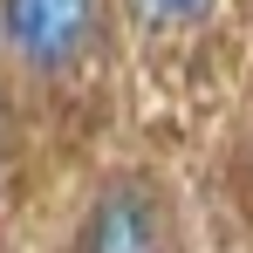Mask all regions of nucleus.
<instances>
[{
    "label": "nucleus",
    "instance_id": "nucleus-1",
    "mask_svg": "<svg viewBox=\"0 0 253 253\" xmlns=\"http://www.w3.org/2000/svg\"><path fill=\"white\" fill-rule=\"evenodd\" d=\"M89 42H96V0H0V48L35 76L76 69Z\"/></svg>",
    "mask_w": 253,
    "mask_h": 253
},
{
    "label": "nucleus",
    "instance_id": "nucleus-2",
    "mask_svg": "<svg viewBox=\"0 0 253 253\" xmlns=\"http://www.w3.org/2000/svg\"><path fill=\"white\" fill-rule=\"evenodd\" d=\"M83 253H178L158 185L151 178H110L83 219Z\"/></svg>",
    "mask_w": 253,
    "mask_h": 253
},
{
    "label": "nucleus",
    "instance_id": "nucleus-3",
    "mask_svg": "<svg viewBox=\"0 0 253 253\" xmlns=\"http://www.w3.org/2000/svg\"><path fill=\"white\" fill-rule=\"evenodd\" d=\"M144 21H158V28H178V21H199L212 0H130Z\"/></svg>",
    "mask_w": 253,
    "mask_h": 253
}]
</instances>
